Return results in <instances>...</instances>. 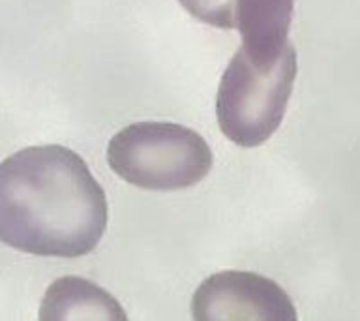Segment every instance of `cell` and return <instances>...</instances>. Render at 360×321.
Masks as SVG:
<instances>
[{"mask_svg": "<svg viewBox=\"0 0 360 321\" xmlns=\"http://www.w3.org/2000/svg\"><path fill=\"white\" fill-rule=\"evenodd\" d=\"M107 197L77 152L34 145L0 162V242L41 258H81L107 229Z\"/></svg>", "mask_w": 360, "mask_h": 321, "instance_id": "1", "label": "cell"}, {"mask_svg": "<svg viewBox=\"0 0 360 321\" xmlns=\"http://www.w3.org/2000/svg\"><path fill=\"white\" fill-rule=\"evenodd\" d=\"M107 163L135 188L176 191L199 184L212 169L214 154L195 130L146 120L129 124L112 135Z\"/></svg>", "mask_w": 360, "mask_h": 321, "instance_id": "2", "label": "cell"}, {"mask_svg": "<svg viewBox=\"0 0 360 321\" xmlns=\"http://www.w3.org/2000/svg\"><path fill=\"white\" fill-rule=\"evenodd\" d=\"M295 45L280 58L253 61L238 49L225 68L216 94V120L221 134L238 146L263 145L280 128L297 81Z\"/></svg>", "mask_w": 360, "mask_h": 321, "instance_id": "3", "label": "cell"}, {"mask_svg": "<svg viewBox=\"0 0 360 321\" xmlns=\"http://www.w3.org/2000/svg\"><path fill=\"white\" fill-rule=\"evenodd\" d=\"M193 321H298L289 293L252 270H221L199 284L191 297Z\"/></svg>", "mask_w": 360, "mask_h": 321, "instance_id": "4", "label": "cell"}, {"mask_svg": "<svg viewBox=\"0 0 360 321\" xmlns=\"http://www.w3.org/2000/svg\"><path fill=\"white\" fill-rule=\"evenodd\" d=\"M295 0H236L235 28L240 49L253 61L280 58L292 44L289 39Z\"/></svg>", "mask_w": 360, "mask_h": 321, "instance_id": "5", "label": "cell"}, {"mask_svg": "<svg viewBox=\"0 0 360 321\" xmlns=\"http://www.w3.org/2000/svg\"><path fill=\"white\" fill-rule=\"evenodd\" d=\"M38 321H129L111 293L81 276L56 278L39 303Z\"/></svg>", "mask_w": 360, "mask_h": 321, "instance_id": "6", "label": "cell"}, {"mask_svg": "<svg viewBox=\"0 0 360 321\" xmlns=\"http://www.w3.org/2000/svg\"><path fill=\"white\" fill-rule=\"evenodd\" d=\"M190 15L210 27L233 30L235 28L236 0H179Z\"/></svg>", "mask_w": 360, "mask_h": 321, "instance_id": "7", "label": "cell"}]
</instances>
